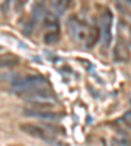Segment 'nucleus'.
<instances>
[{"label":"nucleus","mask_w":131,"mask_h":146,"mask_svg":"<svg viewBox=\"0 0 131 146\" xmlns=\"http://www.w3.org/2000/svg\"><path fill=\"white\" fill-rule=\"evenodd\" d=\"M59 40H60V33H59V30H49L43 35V42L49 46L56 44V43H59Z\"/></svg>","instance_id":"12"},{"label":"nucleus","mask_w":131,"mask_h":146,"mask_svg":"<svg viewBox=\"0 0 131 146\" xmlns=\"http://www.w3.org/2000/svg\"><path fill=\"white\" fill-rule=\"evenodd\" d=\"M73 0H52V9L54 13L56 15H63L71 5H72Z\"/></svg>","instance_id":"10"},{"label":"nucleus","mask_w":131,"mask_h":146,"mask_svg":"<svg viewBox=\"0 0 131 146\" xmlns=\"http://www.w3.org/2000/svg\"><path fill=\"white\" fill-rule=\"evenodd\" d=\"M67 29L70 35L72 36L73 39L76 40H83L85 39L87 31H88V27H87V24L83 20H80L76 15H71L67 20Z\"/></svg>","instance_id":"3"},{"label":"nucleus","mask_w":131,"mask_h":146,"mask_svg":"<svg viewBox=\"0 0 131 146\" xmlns=\"http://www.w3.org/2000/svg\"><path fill=\"white\" fill-rule=\"evenodd\" d=\"M112 24H113V12L109 8L102 11L100 20V29H101V40L104 48H106L112 40Z\"/></svg>","instance_id":"4"},{"label":"nucleus","mask_w":131,"mask_h":146,"mask_svg":"<svg viewBox=\"0 0 131 146\" xmlns=\"http://www.w3.org/2000/svg\"><path fill=\"white\" fill-rule=\"evenodd\" d=\"M24 115L29 116V117H36L41 119V120H58L60 117V115L51 110H38V108H25Z\"/></svg>","instance_id":"7"},{"label":"nucleus","mask_w":131,"mask_h":146,"mask_svg":"<svg viewBox=\"0 0 131 146\" xmlns=\"http://www.w3.org/2000/svg\"><path fill=\"white\" fill-rule=\"evenodd\" d=\"M42 85H47V80L45 77L40 76V74H29V76L18 77V78L13 80L12 90L15 91L16 94L21 95L24 94L25 91L34 88H38V86H42Z\"/></svg>","instance_id":"1"},{"label":"nucleus","mask_w":131,"mask_h":146,"mask_svg":"<svg viewBox=\"0 0 131 146\" xmlns=\"http://www.w3.org/2000/svg\"><path fill=\"white\" fill-rule=\"evenodd\" d=\"M101 39V29L98 25H92V26L88 27V31H87V35H85V47L87 48H93L96 47L98 42Z\"/></svg>","instance_id":"8"},{"label":"nucleus","mask_w":131,"mask_h":146,"mask_svg":"<svg viewBox=\"0 0 131 146\" xmlns=\"http://www.w3.org/2000/svg\"><path fill=\"white\" fill-rule=\"evenodd\" d=\"M112 143L113 145H131V140L127 137H121V136H114L112 138Z\"/></svg>","instance_id":"13"},{"label":"nucleus","mask_w":131,"mask_h":146,"mask_svg":"<svg viewBox=\"0 0 131 146\" xmlns=\"http://www.w3.org/2000/svg\"><path fill=\"white\" fill-rule=\"evenodd\" d=\"M130 48L128 44L126 43V40L122 36H119V39L117 40L116 46L113 48V60L116 63H127L130 60Z\"/></svg>","instance_id":"6"},{"label":"nucleus","mask_w":131,"mask_h":146,"mask_svg":"<svg viewBox=\"0 0 131 146\" xmlns=\"http://www.w3.org/2000/svg\"><path fill=\"white\" fill-rule=\"evenodd\" d=\"M130 17H131V13H130Z\"/></svg>","instance_id":"17"},{"label":"nucleus","mask_w":131,"mask_h":146,"mask_svg":"<svg viewBox=\"0 0 131 146\" xmlns=\"http://www.w3.org/2000/svg\"><path fill=\"white\" fill-rule=\"evenodd\" d=\"M17 64H18V58H16L13 55L0 56V70L13 68L15 65H17Z\"/></svg>","instance_id":"11"},{"label":"nucleus","mask_w":131,"mask_h":146,"mask_svg":"<svg viewBox=\"0 0 131 146\" xmlns=\"http://www.w3.org/2000/svg\"><path fill=\"white\" fill-rule=\"evenodd\" d=\"M43 20V26L49 30H59V18H58V15L54 12H49L43 15L42 17Z\"/></svg>","instance_id":"9"},{"label":"nucleus","mask_w":131,"mask_h":146,"mask_svg":"<svg viewBox=\"0 0 131 146\" xmlns=\"http://www.w3.org/2000/svg\"><path fill=\"white\" fill-rule=\"evenodd\" d=\"M122 121L127 125L128 128H131V112H126L122 117Z\"/></svg>","instance_id":"15"},{"label":"nucleus","mask_w":131,"mask_h":146,"mask_svg":"<svg viewBox=\"0 0 131 146\" xmlns=\"http://www.w3.org/2000/svg\"><path fill=\"white\" fill-rule=\"evenodd\" d=\"M20 97L25 98L28 102L40 100V102H50V103H54L55 100H56V97H55L54 91L47 85H42V86H38V88L30 89V90L25 91L24 94H21Z\"/></svg>","instance_id":"2"},{"label":"nucleus","mask_w":131,"mask_h":146,"mask_svg":"<svg viewBox=\"0 0 131 146\" xmlns=\"http://www.w3.org/2000/svg\"><path fill=\"white\" fill-rule=\"evenodd\" d=\"M20 129L25 134H28V136L33 137V138H38V140H43V141H50L51 140L50 137L54 136V134L50 133L49 128L41 127V125H37L34 123H22V124H20Z\"/></svg>","instance_id":"5"},{"label":"nucleus","mask_w":131,"mask_h":146,"mask_svg":"<svg viewBox=\"0 0 131 146\" xmlns=\"http://www.w3.org/2000/svg\"><path fill=\"white\" fill-rule=\"evenodd\" d=\"M126 1H127V3H131V0H126Z\"/></svg>","instance_id":"16"},{"label":"nucleus","mask_w":131,"mask_h":146,"mask_svg":"<svg viewBox=\"0 0 131 146\" xmlns=\"http://www.w3.org/2000/svg\"><path fill=\"white\" fill-rule=\"evenodd\" d=\"M29 0H15L13 1V9H15V12H21L24 7L26 5V3Z\"/></svg>","instance_id":"14"}]
</instances>
